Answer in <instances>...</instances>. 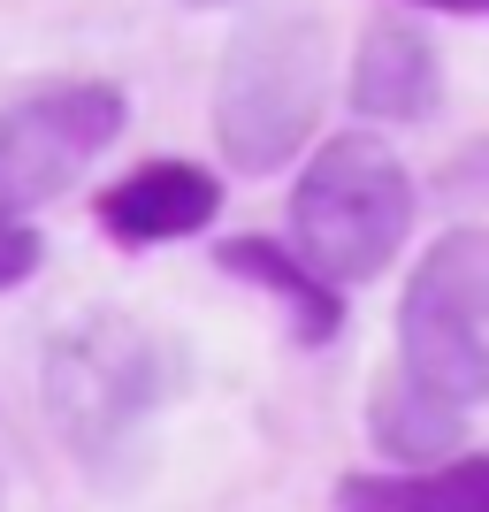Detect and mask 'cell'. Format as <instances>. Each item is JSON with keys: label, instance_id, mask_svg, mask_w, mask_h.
Segmentation results:
<instances>
[{"label": "cell", "instance_id": "1", "mask_svg": "<svg viewBox=\"0 0 489 512\" xmlns=\"http://www.w3.org/2000/svg\"><path fill=\"white\" fill-rule=\"evenodd\" d=\"M169 390H176L169 344L123 314H85L46 344V413L92 482H115L138 467Z\"/></svg>", "mask_w": 489, "mask_h": 512}, {"label": "cell", "instance_id": "2", "mask_svg": "<svg viewBox=\"0 0 489 512\" xmlns=\"http://www.w3.org/2000/svg\"><path fill=\"white\" fill-rule=\"evenodd\" d=\"M329 107V39L314 16L268 8L222 46L214 69V146L245 176H276L306 153Z\"/></svg>", "mask_w": 489, "mask_h": 512}, {"label": "cell", "instance_id": "3", "mask_svg": "<svg viewBox=\"0 0 489 512\" xmlns=\"http://www.w3.org/2000/svg\"><path fill=\"white\" fill-rule=\"evenodd\" d=\"M130 123V92L77 77V85H39L0 107V291L39 276L46 237L31 230V207L62 199L77 176L100 161Z\"/></svg>", "mask_w": 489, "mask_h": 512}, {"label": "cell", "instance_id": "4", "mask_svg": "<svg viewBox=\"0 0 489 512\" xmlns=\"http://www.w3.org/2000/svg\"><path fill=\"white\" fill-rule=\"evenodd\" d=\"M413 230V176L375 130H337L291 184V253L321 283H375L405 253Z\"/></svg>", "mask_w": 489, "mask_h": 512}, {"label": "cell", "instance_id": "5", "mask_svg": "<svg viewBox=\"0 0 489 512\" xmlns=\"http://www.w3.org/2000/svg\"><path fill=\"white\" fill-rule=\"evenodd\" d=\"M398 375L451 406L489 398V237L474 222L444 230L428 245L398 299Z\"/></svg>", "mask_w": 489, "mask_h": 512}, {"label": "cell", "instance_id": "6", "mask_svg": "<svg viewBox=\"0 0 489 512\" xmlns=\"http://www.w3.org/2000/svg\"><path fill=\"white\" fill-rule=\"evenodd\" d=\"M92 214L115 245H176L222 214V176H207L199 161H146L123 184H107Z\"/></svg>", "mask_w": 489, "mask_h": 512}, {"label": "cell", "instance_id": "7", "mask_svg": "<svg viewBox=\"0 0 489 512\" xmlns=\"http://www.w3.org/2000/svg\"><path fill=\"white\" fill-rule=\"evenodd\" d=\"M444 100V54L421 23L375 16L352 54V107L367 123H428Z\"/></svg>", "mask_w": 489, "mask_h": 512}, {"label": "cell", "instance_id": "8", "mask_svg": "<svg viewBox=\"0 0 489 512\" xmlns=\"http://www.w3.org/2000/svg\"><path fill=\"white\" fill-rule=\"evenodd\" d=\"M214 260H222V276L260 283V291L291 314L298 344H329L344 329V291H337V283H321L314 268L291 253V237H222Z\"/></svg>", "mask_w": 489, "mask_h": 512}, {"label": "cell", "instance_id": "9", "mask_svg": "<svg viewBox=\"0 0 489 512\" xmlns=\"http://www.w3.org/2000/svg\"><path fill=\"white\" fill-rule=\"evenodd\" d=\"M367 436H375V451L398 459V467H436V459H451V451H467L474 413L390 367L383 383H375V398H367Z\"/></svg>", "mask_w": 489, "mask_h": 512}, {"label": "cell", "instance_id": "10", "mask_svg": "<svg viewBox=\"0 0 489 512\" xmlns=\"http://www.w3.org/2000/svg\"><path fill=\"white\" fill-rule=\"evenodd\" d=\"M337 512H489V459L451 451L413 474H344Z\"/></svg>", "mask_w": 489, "mask_h": 512}, {"label": "cell", "instance_id": "11", "mask_svg": "<svg viewBox=\"0 0 489 512\" xmlns=\"http://www.w3.org/2000/svg\"><path fill=\"white\" fill-rule=\"evenodd\" d=\"M421 8H436V16H482L489 0H421Z\"/></svg>", "mask_w": 489, "mask_h": 512}, {"label": "cell", "instance_id": "12", "mask_svg": "<svg viewBox=\"0 0 489 512\" xmlns=\"http://www.w3.org/2000/svg\"><path fill=\"white\" fill-rule=\"evenodd\" d=\"M184 8H237V0H184Z\"/></svg>", "mask_w": 489, "mask_h": 512}]
</instances>
